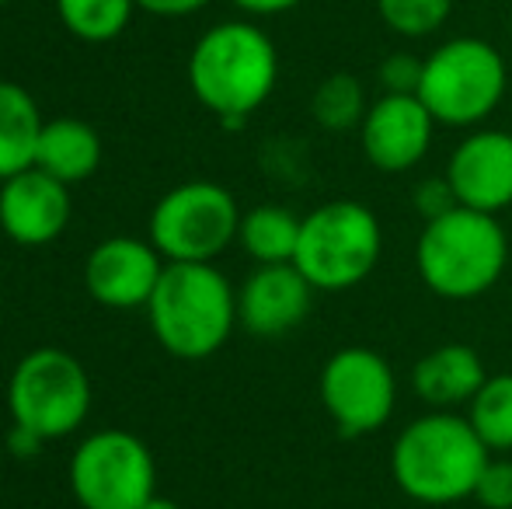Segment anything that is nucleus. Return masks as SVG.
Here are the masks:
<instances>
[{"label":"nucleus","mask_w":512,"mask_h":509,"mask_svg":"<svg viewBox=\"0 0 512 509\" xmlns=\"http://www.w3.org/2000/svg\"><path fill=\"white\" fill-rule=\"evenodd\" d=\"M42 126L46 119L35 98L21 84L0 81V182L35 168Z\"/></svg>","instance_id":"a211bd4d"},{"label":"nucleus","mask_w":512,"mask_h":509,"mask_svg":"<svg viewBox=\"0 0 512 509\" xmlns=\"http://www.w3.org/2000/svg\"><path fill=\"white\" fill-rule=\"evenodd\" d=\"M485 381V360L467 342H446L429 349L411 367V391L432 412H457L460 405H471Z\"/></svg>","instance_id":"dca6fc26"},{"label":"nucleus","mask_w":512,"mask_h":509,"mask_svg":"<svg viewBox=\"0 0 512 509\" xmlns=\"http://www.w3.org/2000/svg\"><path fill=\"white\" fill-rule=\"evenodd\" d=\"M492 450L481 443L467 415L425 412L411 419L391 447V475L408 499L450 506L474 496Z\"/></svg>","instance_id":"f03ea898"},{"label":"nucleus","mask_w":512,"mask_h":509,"mask_svg":"<svg viewBox=\"0 0 512 509\" xmlns=\"http://www.w3.org/2000/svg\"><path fill=\"white\" fill-rule=\"evenodd\" d=\"M300 224L304 217H297L286 206H255L241 217L237 241L258 265H286L297 255Z\"/></svg>","instance_id":"6ab92c4d"},{"label":"nucleus","mask_w":512,"mask_h":509,"mask_svg":"<svg viewBox=\"0 0 512 509\" xmlns=\"http://www.w3.org/2000/svg\"><path fill=\"white\" fill-rule=\"evenodd\" d=\"M154 485V457L126 429H102L70 457V489L84 509H140L157 496Z\"/></svg>","instance_id":"9d476101"},{"label":"nucleus","mask_w":512,"mask_h":509,"mask_svg":"<svg viewBox=\"0 0 512 509\" xmlns=\"http://www.w3.org/2000/svg\"><path fill=\"white\" fill-rule=\"evenodd\" d=\"M317 391L324 412L345 440L380 433L398 408L394 367L370 346H345L331 353L321 367Z\"/></svg>","instance_id":"1a4fd4ad"},{"label":"nucleus","mask_w":512,"mask_h":509,"mask_svg":"<svg viewBox=\"0 0 512 509\" xmlns=\"http://www.w3.org/2000/svg\"><path fill=\"white\" fill-rule=\"evenodd\" d=\"M411 206H415V213L422 217V224H429V220H439L450 210H457L460 203H457V192H453L450 178L439 175V178H422V182L415 185Z\"/></svg>","instance_id":"a878e982"},{"label":"nucleus","mask_w":512,"mask_h":509,"mask_svg":"<svg viewBox=\"0 0 512 509\" xmlns=\"http://www.w3.org/2000/svg\"><path fill=\"white\" fill-rule=\"evenodd\" d=\"M70 224V192L42 168L0 182V227L14 245L39 248L56 241Z\"/></svg>","instance_id":"ddd939ff"},{"label":"nucleus","mask_w":512,"mask_h":509,"mask_svg":"<svg viewBox=\"0 0 512 509\" xmlns=\"http://www.w3.org/2000/svg\"><path fill=\"white\" fill-rule=\"evenodd\" d=\"M136 0H56L63 28L84 42H112L126 32Z\"/></svg>","instance_id":"4be33fe9"},{"label":"nucleus","mask_w":512,"mask_h":509,"mask_svg":"<svg viewBox=\"0 0 512 509\" xmlns=\"http://www.w3.org/2000/svg\"><path fill=\"white\" fill-rule=\"evenodd\" d=\"M140 509H182L175 503V499H164V496H154V499H147V503H143Z\"/></svg>","instance_id":"c85d7f7f"},{"label":"nucleus","mask_w":512,"mask_h":509,"mask_svg":"<svg viewBox=\"0 0 512 509\" xmlns=\"http://www.w3.org/2000/svg\"><path fill=\"white\" fill-rule=\"evenodd\" d=\"M237 11L251 14V18H272V14H286L293 7H300L304 0H230Z\"/></svg>","instance_id":"cd10ccee"},{"label":"nucleus","mask_w":512,"mask_h":509,"mask_svg":"<svg viewBox=\"0 0 512 509\" xmlns=\"http://www.w3.org/2000/svg\"><path fill=\"white\" fill-rule=\"evenodd\" d=\"M11 422L42 440L70 436L91 408V381L81 360L63 349H35L7 381Z\"/></svg>","instance_id":"0eeeda50"},{"label":"nucleus","mask_w":512,"mask_h":509,"mask_svg":"<svg viewBox=\"0 0 512 509\" xmlns=\"http://www.w3.org/2000/svg\"><path fill=\"white\" fill-rule=\"evenodd\" d=\"M237 199L216 182H185L150 213V245L168 262H213L241 231Z\"/></svg>","instance_id":"6e6552de"},{"label":"nucleus","mask_w":512,"mask_h":509,"mask_svg":"<svg viewBox=\"0 0 512 509\" xmlns=\"http://www.w3.org/2000/svg\"><path fill=\"white\" fill-rule=\"evenodd\" d=\"M380 255L384 227L377 213L359 199H331L304 217L293 265L317 293H342L366 283Z\"/></svg>","instance_id":"423d86ee"},{"label":"nucleus","mask_w":512,"mask_h":509,"mask_svg":"<svg viewBox=\"0 0 512 509\" xmlns=\"http://www.w3.org/2000/svg\"><path fill=\"white\" fill-rule=\"evenodd\" d=\"M161 258L164 255L147 241L108 238L88 255L84 283H88V293L98 304L115 307V311L147 307L164 272Z\"/></svg>","instance_id":"2eb2a0df"},{"label":"nucleus","mask_w":512,"mask_h":509,"mask_svg":"<svg viewBox=\"0 0 512 509\" xmlns=\"http://www.w3.org/2000/svg\"><path fill=\"white\" fill-rule=\"evenodd\" d=\"M432 133L436 119L418 95H380L359 126V147L380 175H398L425 161Z\"/></svg>","instance_id":"9b49d317"},{"label":"nucleus","mask_w":512,"mask_h":509,"mask_svg":"<svg viewBox=\"0 0 512 509\" xmlns=\"http://www.w3.org/2000/svg\"><path fill=\"white\" fill-rule=\"evenodd\" d=\"M7 4H11V0H0V7H7Z\"/></svg>","instance_id":"c756f323"},{"label":"nucleus","mask_w":512,"mask_h":509,"mask_svg":"<svg viewBox=\"0 0 512 509\" xmlns=\"http://www.w3.org/2000/svg\"><path fill=\"white\" fill-rule=\"evenodd\" d=\"M457 0H377V14L401 39L436 35L450 21Z\"/></svg>","instance_id":"5701e85b"},{"label":"nucleus","mask_w":512,"mask_h":509,"mask_svg":"<svg viewBox=\"0 0 512 509\" xmlns=\"http://www.w3.org/2000/svg\"><path fill=\"white\" fill-rule=\"evenodd\" d=\"M314 293L317 290L293 262L258 265L237 290V321L258 339H279L304 325Z\"/></svg>","instance_id":"4468645a"},{"label":"nucleus","mask_w":512,"mask_h":509,"mask_svg":"<svg viewBox=\"0 0 512 509\" xmlns=\"http://www.w3.org/2000/svg\"><path fill=\"white\" fill-rule=\"evenodd\" d=\"M506 88V56L478 35H453L425 56L418 98L436 126L478 129L502 105Z\"/></svg>","instance_id":"39448f33"},{"label":"nucleus","mask_w":512,"mask_h":509,"mask_svg":"<svg viewBox=\"0 0 512 509\" xmlns=\"http://www.w3.org/2000/svg\"><path fill=\"white\" fill-rule=\"evenodd\" d=\"M422 67H425V56L405 53V49H401V53L384 56V63L377 67L380 95H418Z\"/></svg>","instance_id":"b1692460"},{"label":"nucleus","mask_w":512,"mask_h":509,"mask_svg":"<svg viewBox=\"0 0 512 509\" xmlns=\"http://www.w3.org/2000/svg\"><path fill=\"white\" fill-rule=\"evenodd\" d=\"M370 112L366 102V88L356 74H331L314 88L310 98V116L328 133H345V129H359Z\"/></svg>","instance_id":"aec40b11"},{"label":"nucleus","mask_w":512,"mask_h":509,"mask_svg":"<svg viewBox=\"0 0 512 509\" xmlns=\"http://www.w3.org/2000/svg\"><path fill=\"white\" fill-rule=\"evenodd\" d=\"M467 422L492 454L512 450V374H492L467 405Z\"/></svg>","instance_id":"412c9836"},{"label":"nucleus","mask_w":512,"mask_h":509,"mask_svg":"<svg viewBox=\"0 0 512 509\" xmlns=\"http://www.w3.org/2000/svg\"><path fill=\"white\" fill-rule=\"evenodd\" d=\"M279 81L276 42L255 21H220L189 56V88L220 123L241 126L272 98Z\"/></svg>","instance_id":"f257e3e1"},{"label":"nucleus","mask_w":512,"mask_h":509,"mask_svg":"<svg viewBox=\"0 0 512 509\" xmlns=\"http://www.w3.org/2000/svg\"><path fill=\"white\" fill-rule=\"evenodd\" d=\"M415 269L425 290L443 300H478L495 290L509 269V234L499 217L457 206L422 224Z\"/></svg>","instance_id":"7ed1b4c3"},{"label":"nucleus","mask_w":512,"mask_h":509,"mask_svg":"<svg viewBox=\"0 0 512 509\" xmlns=\"http://www.w3.org/2000/svg\"><path fill=\"white\" fill-rule=\"evenodd\" d=\"M209 0H136V7L157 18H185V14L203 11Z\"/></svg>","instance_id":"bb28decb"},{"label":"nucleus","mask_w":512,"mask_h":509,"mask_svg":"<svg viewBox=\"0 0 512 509\" xmlns=\"http://www.w3.org/2000/svg\"><path fill=\"white\" fill-rule=\"evenodd\" d=\"M102 164V136L81 119H49L35 147V168L74 185L91 178Z\"/></svg>","instance_id":"f3484780"},{"label":"nucleus","mask_w":512,"mask_h":509,"mask_svg":"<svg viewBox=\"0 0 512 509\" xmlns=\"http://www.w3.org/2000/svg\"><path fill=\"white\" fill-rule=\"evenodd\" d=\"M443 175L450 178L460 206L499 217L512 206V133L492 126L467 129Z\"/></svg>","instance_id":"f8f14e48"},{"label":"nucleus","mask_w":512,"mask_h":509,"mask_svg":"<svg viewBox=\"0 0 512 509\" xmlns=\"http://www.w3.org/2000/svg\"><path fill=\"white\" fill-rule=\"evenodd\" d=\"M154 339L178 360H206L237 325V293L213 262H168L147 304Z\"/></svg>","instance_id":"20e7f679"},{"label":"nucleus","mask_w":512,"mask_h":509,"mask_svg":"<svg viewBox=\"0 0 512 509\" xmlns=\"http://www.w3.org/2000/svg\"><path fill=\"white\" fill-rule=\"evenodd\" d=\"M485 509H512V461L502 454H492L481 471L474 496Z\"/></svg>","instance_id":"393cba45"}]
</instances>
